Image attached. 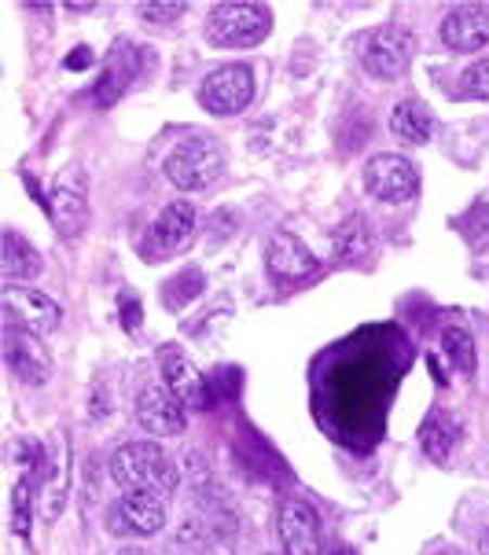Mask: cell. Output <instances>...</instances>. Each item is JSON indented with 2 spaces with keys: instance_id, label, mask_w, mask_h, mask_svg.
<instances>
[{
  "instance_id": "29",
  "label": "cell",
  "mask_w": 489,
  "mask_h": 555,
  "mask_svg": "<svg viewBox=\"0 0 489 555\" xmlns=\"http://www.w3.org/2000/svg\"><path fill=\"white\" fill-rule=\"evenodd\" d=\"M118 555H152L147 548H126V552H118Z\"/></svg>"
},
{
  "instance_id": "18",
  "label": "cell",
  "mask_w": 489,
  "mask_h": 555,
  "mask_svg": "<svg viewBox=\"0 0 489 555\" xmlns=\"http://www.w3.org/2000/svg\"><path fill=\"white\" fill-rule=\"evenodd\" d=\"M137 70H140V52L133 49V44H115V52H111V63H107V74L100 78L96 100L111 103L115 96H121V92H126V85L133 81Z\"/></svg>"
},
{
  "instance_id": "16",
  "label": "cell",
  "mask_w": 489,
  "mask_h": 555,
  "mask_svg": "<svg viewBox=\"0 0 489 555\" xmlns=\"http://www.w3.org/2000/svg\"><path fill=\"white\" fill-rule=\"evenodd\" d=\"M0 272H4L8 284L18 280H34L41 272V254L30 247V240H23L18 232H4V254H0Z\"/></svg>"
},
{
  "instance_id": "21",
  "label": "cell",
  "mask_w": 489,
  "mask_h": 555,
  "mask_svg": "<svg viewBox=\"0 0 489 555\" xmlns=\"http://www.w3.org/2000/svg\"><path fill=\"white\" fill-rule=\"evenodd\" d=\"M441 346H446V353H449V361L456 364V372L460 375H475V343H472V335H464L460 327H446L441 332Z\"/></svg>"
},
{
  "instance_id": "12",
  "label": "cell",
  "mask_w": 489,
  "mask_h": 555,
  "mask_svg": "<svg viewBox=\"0 0 489 555\" xmlns=\"http://www.w3.org/2000/svg\"><path fill=\"white\" fill-rule=\"evenodd\" d=\"M195 240V206L177 199L169 203L155 224L147 229V250L152 254H177Z\"/></svg>"
},
{
  "instance_id": "19",
  "label": "cell",
  "mask_w": 489,
  "mask_h": 555,
  "mask_svg": "<svg viewBox=\"0 0 489 555\" xmlns=\"http://www.w3.org/2000/svg\"><path fill=\"white\" fill-rule=\"evenodd\" d=\"M456 438H460V423L453 416H435V420L423 423V430H420L423 453L435 460V464H446V460L453 456Z\"/></svg>"
},
{
  "instance_id": "26",
  "label": "cell",
  "mask_w": 489,
  "mask_h": 555,
  "mask_svg": "<svg viewBox=\"0 0 489 555\" xmlns=\"http://www.w3.org/2000/svg\"><path fill=\"white\" fill-rule=\"evenodd\" d=\"M85 63H92V52L89 49H74V60H67V67H85Z\"/></svg>"
},
{
  "instance_id": "7",
  "label": "cell",
  "mask_w": 489,
  "mask_h": 555,
  "mask_svg": "<svg viewBox=\"0 0 489 555\" xmlns=\"http://www.w3.org/2000/svg\"><path fill=\"white\" fill-rule=\"evenodd\" d=\"M420 188V169L401 155H375L364 166V192L383 203H406Z\"/></svg>"
},
{
  "instance_id": "30",
  "label": "cell",
  "mask_w": 489,
  "mask_h": 555,
  "mask_svg": "<svg viewBox=\"0 0 489 555\" xmlns=\"http://www.w3.org/2000/svg\"><path fill=\"white\" fill-rule=\"evenodd\" d=\"M438 555H460V552H453V548H446V552H438Z\"/></svg>"
},
{
  "instance_id": "24",
  "label": "cell",
  "mask_w": 489,
  "mask_h": 555,
  "mask_svg": "<svg viewBox=\"0 0 489 555\" xmlns=\"http://www.w3.org/2000/svg\"><path fill=\"white\" fill-rule=\"evenodd\" d=\"M30 489L34 482H18L15 486V496H12V530L18 538H30Z\"/></svg>"
},
{
  "instance_id": "22",
  "label": "cell",
  "mask_w": 489,
  "mask_h": 555,
  "mask_svg": "<svg viewBox=\"0 0 489 555\" xmlns=\"http://www.w3.org/2000/svg\"><path fill=\"white\" fill-rule=\"evenodd\" d=\"M335 250H338V258H361V254L369 250V224L361 218L346 221L335 240Z\"/></svg>"
},
{
  "instance_id": "14",
  "label": "cell",
  "mask_w": 489,
  "mask_h": 555,
  "mask_svg": "<svg viewBox=\"0 0 489 555\" xmlns=\"http://www.w3.org/2000/svg\"><path fill=\"white\" fill-rule=\"evenodd\" d=\"M163 379H166V390L173 393L184 409H203L206 404L203 375L188 361V353H181L177 346H166L163 350Z\"/></svg>"
},
{
  "instance_id": "9",
  "label": "cell",
  "mask_w": 489,
  "mask_h": 555,
  "mask_svg": "<svg viewBox=\"0 0 489 555\" xmlns=\"http://www.w3.org/2000/svg\"><path fill=\"white\" fill-rule=\"evenodd\" d=\"M4 361L30 387H44L52 375V357L41 346V335L18 332V327H4Z\"/></svg>"
},
{
  "instance_id": "1",
  "label": "cell",
  "mask_w": 489,
  "mask_h": 555,
  "mask_svg": "<svg viewBox=\"0 0 489 555\" xmlns=\"http://www.w3.org/2000/svg\"><path fill=\"white\" fill-rule=\"evenodd\" d=\"M111 475L126 493H158L169 496L177 489V464L158 441H129L111 460Z\"/></svg>"
},
{
  "instance_id": "17",
  "label": "cell",
  "mask_w": 489,
  "mask_h": 555,
  "mask_svg": "<svg viewBox=\"0 0 489 555\" xmlns=\"http://www.w3.org/2000/svg\"><path fill=\"white\" fill-rule=\"evenodd\" d=\"M390 129H394V137L406 140V144H427L430 129H435V115H430L427 103L401 100L390 115Z\"/></svg>"
},
{
  "instance_id": "20",
  "label": "cell",
  "mask_w": 489,
  "mask_h": 555,
  "mask_svg": "<svg viewBox=\"0 0 489 555\" xmlns=\"http://www.w3.org/2000/svg\"><path fill=\"white\" fill-rule=\"evenodd\" d=\"M44 206H49L52 221L63 229V236H78L85 229V221H89V206H85L78 192H67V188H55Z\"/></svg>"
},
{
  "instance_id": "10",
  "label": "cell",
  "mask_w": 489,
  "mask_h": 555,
  "mask_svg": "<svg viewBox=\"0 0 489 555\" xmlns=\"http://www.w3.org/2000/svg\"><path fill=\"white\" fill-rule=\"evenodd\" d=\"M137 423L152 438H173L184 430V404L166 387H147L137 393Z\"/></svg>"
},
{
  "instance_id": "8",
  "label": "cell",
  "mask_w": 489,
  "mask_h": 555,
  "mask_svg": "<svg viewBox=\"0 0 489 555\" xmlns=\"http://www.w3.org/2000/svg\"><path fill=\"white\" fill-rule=\"evenodd\" d=\"M412 55H416V37L409 30L390 26V30H379L369 44H364L361 63L372 78L390 81V78H401V74L412 67Z\"/></svg>"
},
{
  "instance_id": "15",
  "label": "cell",
  "mask_w": 489,
  "mask_h": 555,
  "mask_svg": "<svg viewBox=\"0 0 489 555\" xmlns=\"http://www.w3.org/2000/svg\"><path fill=\"white\" fill-rule=\"evenodd\" d=\"M266 258H269V269L276 272L280 280H303L317 272V258L309 254L306 243L298 236H291V232H272Z\"/></svg>"
},
{
  "instance_id": "5",
  "label": "cell",
  "mask_w": 489,
  "mask_h": 555,
  "mask_svg": "<svg viewBox=\"0 0 489 555\" xmlns=\"http://www.w3.org/2000/svg\"><path fill=\"white\" fill-rule=\"evenodd\" d=\"M4 327H18V332L30 335H49L60 327L63 309L52 302L44 291L23 287V284H8L4 287Z\"/></svg>"
},
{
  "instance_id": "28",
  "label": "cell",
  "mask_w": 489,
  "mask_h": 555,
  "mask_svg": "<svg viewBox=\"0 0 489 555\" xmlns=\"http://www.w3.org/2000/svg\"><path fill=\"white\" fill-rule=\"evenodd\" d=\"M478 555H489V530L482 533V541H478Z\"/></svg>"
},
{
  "instance_id": "3",
  "label": "cell",
  "mask_w": 489,
  "mask_h": 555,
  "mask_svg": "<svg viewBox=\"0 0 489 555\" xmlns=\"http://www.w3.org/2000/svg\"><path fill=\"white\" fill-rule=\"evenodd\" d=\"M166 177L181 192H200V188L214 184L224 169V152L214 140H184L166 155Z\"/></svg>"
},
{
  "instance_id": "4",
  "label": "cell",
  "mask_w": 489,
  "mask_h": 555,
  "mask_svg": "<svg viewBox=\"0 0 489 555\" xmlns=\"http://www.w3.org/2000/svg\"><path fill=\"white\" fill-rule=\"evenodd\" d=\"M103 519H107V530L118 533V538H152L166 526V496L133 489V493H121Z\"/></svg>"
},
{
  "instance_id": "23",
  "label": "cell",
  "mask_w": 489,
  "mask_h": 555,
  "mask_svg": "<svg viewBox=\"0 0 489 555\" xmlns=\"http://www.w3.org/2000/svg\"><path fill=\"white\" fill-rule=\"evenodd\" d=\"M460 96L464 100H489V55L472 63V67L460 74Z\"/></svg>"
},
{
  "instance_id": "11",
  "label": "cell",
  "mask_w": 489,
  "mask_h": 555,
  "mask_svg": "<svg viewBox=\"0 0 489 555\" xmlns=\"http://www.w3.org/2000/svg\"><path fill=\"white\" fill-rule=\"evenodd\" d=\"M280 541L284 555H321V519L306 501H287L280 507Z\"/></svg>"
},
{
  "instance_id": "25",
  "label": "cell",
  "mask_w": 489,
  "mask_h": 555,
  "mask_svg": "<svg viewBox=\"0 0 489 555\" xmlns=\"http://www.w3.org/2000/svg\"><path fill=\"white\" fill-rule=\"evenodd\" d=\"M137 15L147 23H177L184 15V4H137Z\"/></svg>"
},
{
  "instance_id": "13",
  "label": "cell",
  "mask_w": 489,
  "mask_h": 555,
  "mask_svg": "<svg viewBox=\"0 0 489 555\" xmlns=\"http://www.w3.org/2000/svg\"><path fill=\"white\" fill-rule=\"evenodd\" d=\"M441 41L453 52H478L489 44V8L486 4H460L441 18Z\"/></svg>"
},
{
  "instance_id": "27",
  "label": "cell",
  "mask_w": 489,
  "mask_h": 555,
  "mask_svg": "<svg viewBox=\"0 0 489 555\" xmlns=\"http://www.w3.org/2000/svg\"><path fill=\"white\" fill-rule=\"evenodd\" d=\"M321 555H353L350 548H343V544H335V548H327V552H321Z\"/></svg>"
},
{
  "instance_id": "2",
  "label": "cell",
  "mask_w": 489,
  "mask_h": 555,
  "mask_svg": "<svg viewBox=\"0 0 489 555\" xmlns=\"http://www.w3.org/2000/svg\"><path fill=\"white\" fill-rule=\"evenodd\" d=\"M272 30V12L266 4H247V0H229V4H218L210 12V23H206V37L218 49H250V44H261Z\"/></svg>"
},
{
  "instance_id": "6",
  "label": "cell",
  "mask_w": 489,
  "mask_h": 555,
  "mask_svg": "<svg viewBox=\"0 0 489 555\" xmlns=\"http://www.w3.org/2000/svg\"><path fill=\"white\" fill-rule=\"evenodd\" d=\"M250 100H254V74L243 63H229V67L206 74L200 89V103L210 115H240Z\"/></svg>"
}]
</instances>
